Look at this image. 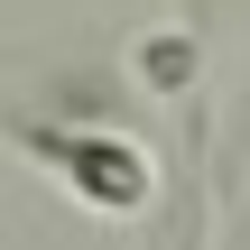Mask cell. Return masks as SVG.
Instances as JSON below:
<instances>
[{"mask_svg":"<svg viewBox=\"0 0 250 250\" xmlns=\"http://www.w3.org/2000/svg\"><path fill=\"white\" fill-rule=\"evenodd\" d=\"M195 74H204V46H195V28H148V37H139V83H148V93L186 102V93H195Z\"/></svg>","mask_w":250,"mask_h":250,"instance_id":"2","label":"cell"},{"mask_svg":"<svg viewBox=\"0 0 250 250\" xmlns=\"http://www.w3.org/2000/svg\"><path fill=\"white\" fill-rule=\"evenodd\" d=\"M0 139L28 158V167H46L93 223H121V213H139L148 204V158L130 148V139H111V130H65V121H37V111H19V102H0Z\"/></svg>","mask_w":250,"mask_h":250,"instance_id":"1","label":"cell"}]
</instances>
